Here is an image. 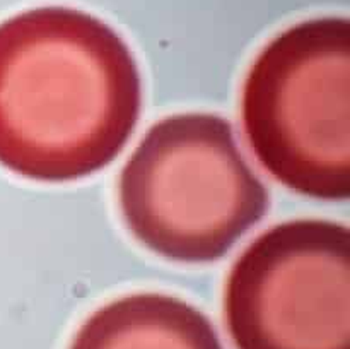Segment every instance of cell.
<instances>
[{
    "label": "cell",
    "mask_w": 350,
    "mask_h": 349,
    "mask_svg": "<svg viewBox=\"0 0 350 349\" xmlns=\"http://www.w3.org/2000/svg\"><path fill=\"white\" fill-rule=\"evenodd\" d=\"M142 79L123 38L72 7H36L0 23V166L64 183L91 177L126 146Z\"/></svg>",
    "instance_id": "6da1fadb"
},
{
    "label": "cell",
    "mask_w": 350,
    "mask_h": 349,
    "mask_svg": "<svg viewBox=\"0 0 350 349\" xmlns=\"http://www.w3.org/2000/svg\"><path fill=\"white\" fill-rule=\"evenodd\" d=\"M120 211L133 238L166 260L222 259L269 209V192L214 113H178L154 123L126 159Z\"/></svg>",
    "instance_id": "7a4b0ae2"
},
{
    "label": "cell",
    "mask_w": 350,
    "mask_h": 349,
    "mask_svg": "<svg viewBox=\"0 0 350 349\" xmlns=\"http://www.w3.org/2000/svg\"><path fill=\"white\" fill-rule=\"evenodd\" d=\"M241 122L279 183L318 201H349V19L317 17L272 38L243 82Z\"/></svg>",
    "instance_id": "3957f363"
},
{
    "label": "cell",
    "mask_w": 350,
    "mask_h": 349,
    "mask_svg": "<svg viewBox=\"0 0 350 349\" xmlns=\"http://www.w3.org/2000/svg\"><path fill=\"white\" fill-rule=\"evenodd\" d=\"M224 317L236 349H350V231L280 222L231 267Z\"/></svg>",
    "instance_id": "277c9868"
},
{
    "label": "cell",
    "mask_w": 350,
    "mask_h": 349,
    "mask_svg": "<svg viewBox=\"0 0 350 349\" xmlns=\"http://www.w3.org/2000/svg\"><path fill=\"white\" fill-rule=\"evenodd\" d=\"M70 349H224L204 311L176 296L135 293L89 315Z\"/></svg>",
    "instance_id": "5b68a950"
}]
</instances>
